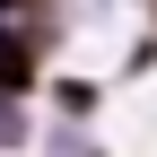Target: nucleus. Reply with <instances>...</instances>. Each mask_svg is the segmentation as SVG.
<instances>
[{
    "label": "nucleus",
    "mask_w": 157,
    "mask_h": 157,
    "mask_svg": "<svg viewBox=\"0 0 157 157\" xmlns=\"http://www.w3.org/2000/svg\"><path fill=\"white\" fill-rule=\"evenodd\" d=\"M44 96H52V113H61V122H96V105H105V87H96V78H61V70H44Z\"/></svg>",
    "instance_id": "nucleus-1"
},
{
    "label": "nucleus",
    "mask_w": 157,
    "mask_h": 157,
    "mask_svg": "<svg viewBox=\"0 0 157 157\" xmlns=\"http://www.w3.org/2000/svg\"><path fill=\"white\" fill-rule=\"evenodd\" d=\"M35 140H44V122L26 113V96H0V157L9 148H35Z\"/></svg>",
    "instance_id": "nucleus-2"
},
{
    "label": "nucleus",
    "mask_w": 157,
    "mask_h": 157,
    "mask_svg": "<svg viewBox=\"0 0 157 157\" xmlns=\"http://www.w3.org/2000/svg\"><path fill=\"white\" fill-rule=\"evenodd\" d=\"M113 70H122V78H148V70H157V26H148V35H131V52H122Z\"/></svg>",
    "instance_id": "nucleus-3"
},
{
    "label": "nucleus",
    "mask_w": 157,
    "mask_h": 157,
    "mask_svg": "<svg viewBox=\"0 0 157 157\" xmlns=\"http://www.w3.org/2000/svg\"><path fill=\"white\" fill-rule=\"evenodd\" d=\"M35 9H44V0H0V17H35Z\"/></svg>",
    "instance_id": "nucleus-4"
},
{
    "label": "nucleus",
    "mask_w": 157,
    "mask_h": 157,
    "mask_svg": "<svg viewBox=\"0 0 157 157\" xmlns=\"http://www.w3.org/2000/svg\"><path fill=\"white\" fill-rule=\"evenodd\" d=\"M131 9H157V0H131Z\"/></svg>",
    "instance_id": "nucleus-5"
}]
</instances>
